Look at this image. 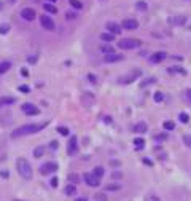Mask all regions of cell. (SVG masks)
Here are the masks:
<instances>
[{
    "mask_svg": "<svg viewBox=\"0 0 191 201\" xmlns=\"http://www.w3.org/2000/svg\"><path fill=\"white\" fill-rule=\"evenodd\" d=\"M46 126V123H42V125H24V126H19L18 129H15L11 132V137L16 139V137H22V136H29V134H35L38 131H42L43 128Z\"/></svg>",
    "mask_w": 191,
    "mask_h": 201,
    "instance_id": "1",
    "label": "cell"
},
{
    "mask_svg": "<svg viewBox=\"0 0 191 201\" xmlns=\"http://www.w3.org/2000/svg\"><path fill=\"white\" fill-rule=\"evenodd\" d=\"M16 169H18L19 176H21L22 179H26V180L32 179V174H34V171H32L30 163L27 161L26 158H18V160H16Z\"/></svg>",
    "mask_w": 191,
    "mask_h": 201,
    "instance_id": "2",
    "label": "cell"
},
{
    "mask_svg": "<svg viewBox=\"0 0 191 201\" xmlns=\"http://www.w3.org/2000/svg\"><path fill=\"white\" fill-rule=\"evenodd\" d=\"M142 45V42L139 38H121L118 42V46L121 50H134V48H139Z\"/></svg>",
    "mask_w": 191,
    "mask_h": 201,
    "instance_id": "3",
    "label": "cell"
},
{
    "mask_svg": "<svg viewBox=\"0 0 191 201\" xmlns=\"http://www.w3.org/2000/svg\"><path fill=\"white\" fill-rule=\"evenodd\" d=\"M40 24H42V27L45 31H54L56 29V24H54V21L49 18V16H40Z\"/></svg>",
    "mask_w": 191,
    "mask_h": 201,
    "instance_id": "4",
    "label": "cell"
},
{
    "mask_svg": "<svg viewBox=\"0 0 191 201\" xmlns=\"http://www.w3.org/2000/svg\"><path fill=\"white\" fill-rule=\"evenodd\" d=\"M21 109H22V112H24L26 115H38V113H40V109H38V107H35L34 104H30V102L22 104Z\"/></svg>",
    "mask_w": 191,
    "mask_h": 201,
    "instance_id": "5",
    "label": "cell"
},
{
    "mask_svg": "<svg viewBox=\"0 0 191 201\" xmlns=\"http://www.w3.org/2000/svg\"><path fill=\"white\" fill-rule=\"evenodd\" d=\"M140 74H142V72H140L139 69H135V70H134V72H131L129 75H126V77H121V78L118 80V82H119V83H123V85H128V83L134 82V80L137 78V77H140Z\"/></svg>",
    "mask_w": 191,
    "mask_h": 201,
    "instance_id": "6",
    "label": "cell"
},
{
    "mask_svg": "<svg viewBox=\"0 0 191 201\" xmlns=\"http://www.w3.org/2000/svg\"><path fill=\"white\" fill-rule=\"evenodd\" d=\"M56 171H58V163H53V161L45 163L42 168H40V172H42L43 176H48V174H51V172H56Z\"/></svg>",
    "mask_w": 191,
    "mask_h": 201,
    "instance_id": "7",
    "label": "cell"
},
{
    "mask_svg": "<svg viewBox=\"0 0 191 201\" xmlns=\"http://www.w3.org/2000/svg\"><path fill=\"white\" fill-rule=\"evenodd\" d=\"M83 179H85V182L89 185V187H99L100 185V180L94 176V174H91V172H86L85 176H83Z\"/></svg>",
    "mask_w": 191,
    "mask_h": 201,
    "instance_id": "8",
    "label": "cell"
},
{
    "mask_svg": "<svg viewBox=\"0 0 191 201\" xmlns=\"http://www.w3.org/2000/svg\"><path fill=\"white\" fill-rule=\"evenodd\" d=\"M77 152H78V141H77V136H72L69 145H67V153H69V155H75Z\"/></svg>",
    "mask_w": 191,
    "mask_h": 201,
    "instance_id": "9",
    "label": "cell"
},
{
    "mask_svg": "<svg viewBox=\"0 0 191 201\" xmlns=\"http://www.w3.org/2000/svg\"><path fill=\"white\" fill-rule=\"evenodd\" d=\"M21 16H22V19H26V21H34V19H35V10H32V8H24V10L21 11Z\"/></svg>",
    "mask_w": 191,
    "mask_h": 201,
    "instance_id": "10",
    "label": "cell"
},
{
    "mask_svg": "<svg viewBox=\"0 0 191 201\" xmlns=\"http://www.w3.org/2000/svg\"><path fill=\"white\" fill-rule=\"evenodd\" d=\"M166 58H167V55L164 51H158V53H153L151 58H150V61H151L153 64H158V62H162Z\"/></svg>",
    "mask_w": 191,
    "mask_h": 201,
    "instance_id": "11",
    "label": "cell"
},
{
    "mask_svg": "<svg viewBox=\"0 0 191 201\" xmlns=\"http://www.w3.org/2000/svg\"><path fill=\"white\" fill-rule=\"evenodd\" d=\"M121 27H124L128 31H134V29H137L139 27V22L135 21V19H124L121 24Z\"/></svg>",
    "mask_w": 191,
    "mask_h": 201,
    "instance_id": "12",
    "label": "cell"
},
{
    "mask_svg": "<svg viewBox=\"0 0 191 201\" xmlns=\"http://www.w3.org/2000/svg\"><path fill=\"white\" fill-rule=\"evenodd\" d=\"M107 31L110 34H113V35H118V34H121V26L113 22V21H110V22H107Z\"/></svg>",
    "mask_w": 191,
    "mask_h": 201,
    "instance_id": "13",
    "label": "cell"
},
{
    "mask_svg": "<svg viewBox=\"0 0 191 201\" xmlns=\"http://www.w3.org/2000/svg\"><path fill=\"white\" fill-rule=\"evenodd\" d=\"M123 55H116V53H110V55H105L104 61L105 62H118V61H123Z\"/></svg>",
    "mask_w": 191,
    "mask_h": 201,
    "instance_id": "14",
    "label": "cell"
},
{
    "mask_svg": "<svg viewBox=\"0 0 191 201\" xmlns=\"http://www.w3.org/2000/svg\"><path fill=\"white\" fill-rule=\"evenodd\" d=\"M169 22L172 26H182L186 22V18L185 16H175V18H169Z\"/></svg>",
    "mask_w": 191,
    "mask_h": 201,
    "instance_id": "15",
    "label": "cell"
},
{
    "mask_svg": "<svg viewBox=\"0 0 191 201\" xmlns=\"http://www.w3.org/2000/svg\"><path fill=\"white\" fill-rule=\"evenodd\" d=\"M147 129H148V126H147L145 122H140L137 125H134V132H145Z\"/></svg>",
    "mask_w": 191,
    "mask_h": 201,
    "instance_id": "16",
    "label": "cell"
},
{
    "mask_svg": "<svg viewBox=\"0 0 191 201\" xmlns=\"http://www.w3.org/2000/svg\"><path fill=\"white\" fill-rule=\"evenodd\" d=\"M10 67H11V62L10 61H3V62H0V75H3L10 70Z\"/></svg>",
    "mask_w": 191,
    "mask_h": 201,
    "instance_id": "17",
    "label": "cell"
},
{
    "mask_svg": "<svg viewBox=\"0 0 191 201\" xmlns=\"http://www.w3.org/2000/svg\"><path fill=\"white\" fill-rule=\"evenodd\" d=\"M43 8H45V11L51 13V15H56V13H58V7H54L53 3H45Z\"/></svg>",
    "mask_w": 191,
    "mask_h": 201,
    "instance_id": "18",
    "label": "cell"
},
{
    "mask_svg": "<svg viewBox=\"0 0 191 201\" xmlns=\"http://www.w3.org/2000/svg\"><path fill=\"white\" fill-rule=\"evenodd\" d=\"M15 98H2L0 99V107H3V105H10V104H15Z\"/></svg>",
    "mask_w": 191,
    "mask_h": 201,
    "instance_id": "19",
    "label": "cell"
},
{
    "mask_svg": "<svg viewBox=\"0 0 191 201\" xmlns=\"http://www.w3.org/2000/svg\"><path fill=\"white\" fill-rule=\"evenodd\" d=\"M100 38L104 40V42H108V43H110V42H113L115 35H113V34H110V32H104V34L100 35Z\"/></svg>",
    "mask_w": 191,
    "mask_h": 201,
    "instance_id": "20",
    "label": "cell"
},
{
    "mask_svg": "<svg viewBox=\"0 0 191 201\" xmlns=\"http://www.w3.org/2000/svg\"><path fill=\"white\" fill-rule=\"evenodd\" d=\"M170 74H182V75H186V70L182 69V67H169L167 69Z\"/></svg>",
    "mask_w": 191,
    "mask_h": 201,
    "instance_id": "21",
    "label": "cell"
},
{
    "mask_svg": "<svg viewBox=\"0 0 191 201\" xmlns=\"http://www.w3.org/2000/svg\"><path fill=\"white\" fill-rule=\"evenodd\" d=\"M104 172H105V171H104V168H102V166H97V168H94V171H92V174H94V176L97 177V179H100V177L104 176Z\"/></svg>",
    "mask_w": 191,
    "mask_h": 201,
    "instance_id": "22",
    "label": "cell"
},
{
    "mask_svg": "<svg viewBox=\"0 0 191 201\" xmlns=\"http://www.w3.org/2000/svg\"><path fill=\"white\" fill-rule=\"evenodd\" d=\"M134 145H135V149H137V150H140V149H143L145 141L142 137H137V139H134Z\"/></svg>",
    "mask_w": 191,
    "mask_h": 201,
    "instance_id": "23",
    "label": "cell"
},
{
    "mask_svg": "<svg viewBox=\"0 0 191 201\" xmlns=\"http://www.w3.org/2000/svg\"><path fill=\"white\" fill-rule=\"evenodd\" d=\"M77 193V189H75V185H67L65 187V195H69V196H72V195H75Z\"/></svg>",
    "mask_w": 191,
    "mask_h": 201,
    "instance_id": "24",
    "label": "cell"
},
{
    "mask_svg": "<svg viewBox=\"0 0 191 201\" xmlns=\"http://www.w3.org/2000/svg\"><path fill=\"white\" fill-rule=\"evenodd\" d=\"M43 153H45V147H37V149L34 150L35 158H42V156H43Z\"/></svg>",
    "mask_w": 191,
    "mask_h": 201,
    "instance_id": "25",
    "label": "cell"
},
{
    "mask_svg": "<svg viewBox=\"0 0 191 201\" xmlns=\"http://www.w3.org/2000/svg\"><path fill=\"white\" fill-rule=\"evenodd\" d=\"M119 189H121V185H118V184H110V185L105 187V192H115V190H119Z\"/></svg>",
    "mask_w": 191,
    "mask_h": 201,
    "instance_id": "26",
    "label": "cell"
},
{
    "mask_svg": "<svg viewBox=\"0 0 191 201\" xmlns=\"http://www.w3.org/2000/svg\"><path fill=\"white\" fill-rule=\"evenodd\" d=\"M10 24H0V35H5V34H8L10 32Z\"/></svg>",
    "mask_w": 191,
    "mask_h": 201,
    "instance_id": "27",
    "label": "cell"
},
{
    "mask_svg": "<svg viewBox=\"0 0 191 201\" xmlns=\"http://www.w3.org/2000/svg\"><path fill=\"white\" fill-rule=\"evenodd\" d=\"M70 7H73L75 10H81L83 8V3H81L80 0H70Z\"/></svg>",
    "mask_w": 191,
    "mask_h": 201,
    "instance_id": "28",
    "label": "cell"
},
{
    "mask_svg": "<svg viewBox=\"0 0 191 201\" xmlns=\"http://www.w3.org/2000/svg\"><path fill=\"white\" fill-rule=\"evenodd\" d=\"M135 7H137V10H140V11H147V8H148V5L145 2H142V0H139V2L135 3Z\"/></svg>",
    "mask_w": 191,
    "mask_h": 201,
    "instance_id": "29",
    "label": "cell"
},
{
    "mask_svg": "<svg viewBox=\"0 0 191 201\" xmlns=\"http://www.w3.org/2000/svg\"><path fill=\"white\" fill-rule=\"evenodd\" d=\"M164 129H167V131H172V129H175V123L174 122H164Z\"/></svg>",
    "mask_w": 191,
    "mask_h": 201,
    "instance_id": "30",
    "label": "cell"
},
{
    "mask_svg": "<svg viewBox=\"0 0 191 201\" xmlns=\"http://www.w3.org/2000/svg\"><path fill=\"white\" fill-rule=\"evenodd\" d=\"M100 50L105 53V55H110V53H113V48H112L110 45H102V46H100Z\"/></svg>",
    "mask_w": 191,
    "mask_h": 201,
    "instance_id": "31",
    "label": "cell"
},
{
    "mask_svg": "<svg viewBox=\"0 0 191 201\" xmlns=\"http://www.w3.org/2000/svg\"><path fill=\"white\" fill-rule=\"evenodd\" d=\"M58 132L62 134V136H69V134H70V131L67 129L65 126H59V128H58Z\"/></svg>",
    "mask_w": 191,
    "mask_h": 201,
    "instance_id": "32",
    "label": "cell"
},
{
    "mask_svg": "<svg viewBox=\"0 0 191 201\" xmlns=\"http://www.w3.org/2000/svg\"><path fill=\"white\" fill-rule=\"evenodd\" d=\"M69 180L73 182V184H78L80 182V176H78V174H69Z\"/></svg>",
    "mask_w": 191,
    "mask_h": 201,
    "instance_id": "33",
    "label": "cell"
},
{
    "mask_svg": "<svg viewBox=\"0 0 191 201\" xmlns=\"http://www.w3.org/2000/svg\"><path fill=\"white\" fill-rule=\"evenodd\" d=\"M183 142L191 149V134H185V136H183Z\"/></svg>",
    "mask_w": 191,
    "mask_h": 201,
    "instance_id": "34",
    "label": "cell"
},
{
    "mask_svg": "<svg viewBox=\"0 0 191 201\" xmlns=\"http://www.w3.org/2000/svg\"><path fill=\"white\" fill-rule=\"evenodd\" d=\"M162 99H164V94H162L161 91H158V93H155V101L156 102H161Z\"/></svg>",
    "mask_w": 191,
    "mask_h": 201,
    "instance_id": "35",
    "label": "cell"
},
{
    "mask_svg": "<svg viewBox=\"0 0 191 201\" xmlns=\"http://www.w3.org/2000/svg\"><path fill=\"white\" fill-rule=\"evenodd\" d=\"M179 118H180V122H182V123H188V122H189V117H188L186 113H180V115H179Z\"/></svg>",
    "mask_w": 191,
    "mask_h": 201,
    "instance_id": "36",
    "label": "cell"
},
{
    "mask_svg": "<svg viewBox=\"0 0 191 201\" xmlns=\"http://www.w3.org/2000/svg\"><path fill=\"white\" fill-rule=\"evenodd\" d=\"M96 201H107V195L105 193H97L96 195Z\"/></svg>",
    "mask_w": 191,
    "mask_h": 201,
    "instance_id": "37",
    "label": "cell"
},
{
    "mask_svg": "<svg viewBox=\"0 0 191 201\" xmlns=\"http://www.w3.org/2000/svg\"><path fill=\"white\" fill-rule=\"evenodd\" d=\"M151 83H155V78H148V80H143V82L140 83V86L143 88V86H147V85H151Z\"/></svg>",
    "mask_w": 191,
    "mask_h": 201,
    "instance_id": "38",
    "label": "cell"
},
{
    "mask_svg": "<svg viewBox=\"0 0 191 201\" xmlns=\"http://www.w3.org/2000/svg\"><path fill=\"white\" fill-rule=\"evenodd\" d=\"M145 201H161V198H158L156 195H148L145 198Z\"/></svg>",
    "mask_w": 191,
    "mask_h": 201,
    "instance_id": "39",
    "label": "cell"
},
{
    "mask_svg": "<svg viewBox=\"0 0 191 201\" xmlns=\"http://www.w3.org/2000/svg\"><path fill=\"white\" fill-rule=\"evenodd\" d=\"M49 184H51V187H54V189H56V187L59 185V179H58V177H53Z\"/></svg>",
    "mask_w": 191,
    "mask_h": 201,
    "instance_id": "40",
    "label": "cell"
},
{
    "mask_svg": "<svg viewBox=\"0 0 191 201\" xmlns=\"http://www.w3.org/2000/svg\"><path fill=\"white\" fill-rule=\"evenodd\" d=\"M58 147H59V142H56V141H51V144H49V149H51V150H56Z\"/></svg>",
    "mask_w": 191,
    "mask_h": 201,
    "instance_id": "41",
    "label": "cell"
},
{
    "mask_svg": "<svg viewBox=\"0 0 191 201\" xmlns=\"http://www.w3.org/2000/svg\"><path fill=\"white\" fill-rule=\"evenodd\" d=\"M65 18H67V19L70 21V19H75V18H77V15H75V13H72V11H67V15H65Z\"/></svg>",
    "mask_w": 191,
    "mask_h": 201,
    "instance_id": "42",
    "label": "cell"
},
{
    "mask_svg": "<svg viewBox=\"0 0 191 201\" xmlns=\"http://www.w3.org/2000/svg\"><path fill=\"white\" fill-rule=\"evenodd\" d=\"M19 91H21V93H26V94H27V93H29V86L21 85V86H19Z\"/></svg>",
    "mask_w": 191,
    "mask_h": 201,
    "instance_id": "43",
    "label": "cell"
},
{
    "mask_svg": "<svg viewBox=\"0 0 191 201\" xmlns=\"http://www.w3.org/2000/svg\"><path fill=\"white\" fill-rule=\"evenodd\" d=\"M88 78H89V82H91V83H97V78H96L92 74H89V75H88Z\"/></svg>",
    "mask_w": 191,
    "mask_h": 201,
    "instance_id": "44",
    "label": "cell"
},
{
    "mask_svg": "<svg viewBox=\"0 0 191 201\" xmlns=\"http://www.w3.org/2000/svg\"><path fill=\"white\" fill-rule=\"evenodd\" d=\"M27 62H29V64H35V62H37V56H30V58H27Z\"/></svg>",
    "mask_w": 191,
    "mask_h": 201,
    "instance_id": "45",
    "label": "cell"
},
{
    "mask_svg": "<svg viewBox=\"0 0 191 201\" xmlns=\"http://www.w3.org/2000/svg\"><path fill=\"white\" fill-rule=\"evenodd\" d=\"M185 96H186V99H188V101L191 102V89H189V88H188V89L185 91Z\"/></svg>",
    "mask_w": 191,
    "mask_h": 201,
    "instance_id": "46",
    "label": "cell"
},
{
    "mask_svg": "<svg viewBox=\"0 0 191 201\" xmlns=\"http://www.w3.org/2000/svg\"><path fill=\"white\" fill-rule=\"evenodd\" d=\"M0 176H2V177H8L10 172H8V171H0Z\"/></svg>",
    "mask_w": 191,
    "mask_h": 201,
    "instance_id": "47",
    "label": "cell"
},
{
    "mask_svg": "<svg viewBox=\"0 0 191 201\" xmlns=\"http://www.w3.org/2000/svg\"><path fill=\"white\" fill-rule=\"evenodd\" d=\"M155 139H156V141H164V139H166V136H164V134H161V136H156Z\"/></svg>",
    "mask_w": 191,
    "mask_h": 201,
    "instance_id": "48",
    "label": "cell"
},
{
    "mask_svg": "<svg viewBox=\"0 0 191 201\" xmlns=\"http://www.w3.org/2000/svg\"><path fill=\"white\" fill-rule=\"evenodd\" d=\"M143 163H145V165H148V166H151V165H153V163H151V161H150V160H148V158H143Z\"/></svg>",
    "mask_w": 191,
    "mask_h": 201,
    "instance_id": "49",
    "label": "cell"
},
{
    "mask_svg": "<svg viewBox=\"0 0 191 201\" xmlns=\"http://www.w3.org/2000/svg\"><path fill=\"white\" fill-rule=\"evenodd\" d=\"M119 177H121L119 172H115V174H113V179H119Z\"/></svg>",
    "mask_w": 191,
    "mask_h": 201,
    "instance_id": "50",
    "label": "cell"
},
{
    "mask_svg": "<svg viewBox=\"0 0 191 201\" xmlns=\"http://www.w3.org/2000/svg\"><path fill=\"white\" fill-rule=\"evenodd\" d=\"M75 201H88V198H85V196H81V198H77Z\"/></svg>",
    "mask_w": 191,
    "mask_h": 201,
    "instance_id": "51",
    "label": "cell"
},
{
    "mask_svg": "<svg viewBox=\"0 0 191 201\" xmlns=\"http://www.w3.org/2000/svg\"><path fill=\"white\" fill-rule=\"evenodd\" d=\"M21 74H22L24 77H27V70H26V69H22V70H21Z\"/></svg>",
    "mask_w": 191,
    "mask_h": 201,
    "instance_id": "52",
    "label": "cell"
},
{
    "mask_svg": "<svg viewBox=\"0 0 191 201\" xmlns=\"http://www.w3.org/2000/svg\"><path fill=\"white\" fill-rule=\"evenodd\" d=\"M8 2H11V3H15V2H16V0H8Z\"/></svg>",
    "mask_w": 191,
    "mask_h": 201,
    "instance_id": "53",
    "label": "cell"
},
{
    "mask_svg": "<svg viewBox=\"0 0 191 201\" xmlns=\"http://www.w3.org/2000/svg\"><path fill=\"white\" fill-rule=\"evenodd\" d=\"M48 2H51V3H53V2H56V0H48Z\"/></svg>",
    "mask_w": 191,
    "mask_h": 201,
    "instance_id": "54",
    "label": "cell"
},
{
    "mask_svg": "<svg viewBox=\"0 0 191 201\" xmlns=\"http://www.w3.org/2000/svg\"><path fill=\"white\" fill-rule=\"evenodd\" d=\"M0 10H2V2H0Z\"/></svg>",
    "mask_w": 191,
    "mask_h": 201,
    "instance_id": "55",
    "label": "cell"
},
{
    "mask_svg": "<svg viewBox=\"0 0 191 201\" xmlns=\"http://www.w3.org/2000/svg\"><path fill=\"white\" fill-rule=\"evenodd\" d=\"M15 201H21V199H15Z\"/></svg>",
    "mask_w": 191,
    "mask_h": 201,
    "instance_id": "56",
    "label": "cell"
},
{
    "mask_svg": "<svg viewBox=\"0 0 191 201\" xmlns=\"http://www.w3.org/2000/svg\"><path fill=\"white\" fill-rule=\"evenodd\" d=\"M189 29H191V26H189Z\"/></svg>",
    "mask_w": 191,
    "mask_h": 201,
    "instance_id": "57",
    "label": "cell"
}]
</instances>
